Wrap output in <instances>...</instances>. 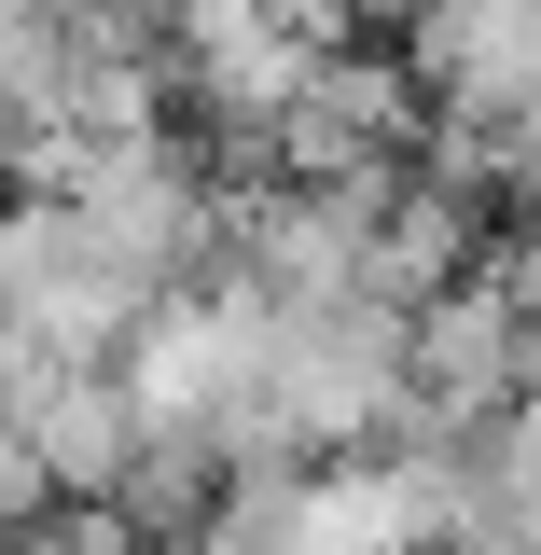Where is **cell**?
<instances>
[{
    "label": "cell",
    "instance_id": "6da1fadb",
    "mask_svg": "<svg viewBox=\"0 0 541 555\" xmlns=\"http://www.w3.org/2000/svg\"><path fill=\"white\" fill-rule=\"evenodd\" d=\"M541 389V320L514 306V278H445L403 306V430H473V416Z\"/></svg>",
    "mask_w": 541,
    "mask_h": 555
},
{
    "label": "cell",
    "instance_id": "7a4b0ae2",
    "mask_svg": "<svg viewBox=\"0 0 541 555\" xmlns=\"http://www.w3.org/2000/svg\"><path fill=\"white\" fill-rule=\"evenodd\" d=\"M0 389H14V430L42 459V500H112L139 473V444H153L126 361H14Z\"/></svg>",
    "mask_w": 541,
    "mask_h": 555
},
{
    "label": "cell",
    "instance_id": "3957f363",
    "mask_svg": "<svg viewBox=\"0 0 541 555\" xmlns=\"http://www.w3.org/2000/svg\"><path fill=\"white\" fill-rule=\"evenodd\" d=\"M14 514H42V459H28V430H14V389H0V528Z\"/></svg>",
    "mask_w": 541,
    "mask_h": 555
}]
</instances>
